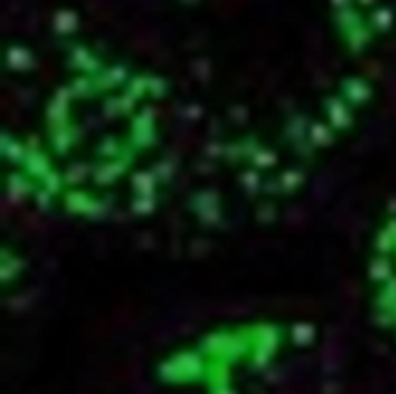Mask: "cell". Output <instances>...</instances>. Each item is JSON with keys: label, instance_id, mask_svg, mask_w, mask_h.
Returning a JSON list of instances; mask_svg holds the SVG:
<instances>
[{"label": "cell", "instance_id": "cell-6", "mask_svg": "<svg viewBox=\"0 0 396 394\" xmlns=\"http://www.w3.org/2000/svg\"><path fill=\"white\" fill-rule=\"evenodd\" d=\"M371 35H373V30H371L369 21H366V23H362V26L352 28L350 33H345V42H348V47L352 52H362V49L369 45Z\"/></svg>", "mask_w": 396, "mask_h": 394}, {"label": "cell", "instance_id": "cell-8", "mask_svg": "<svg viewBox=\"0 0 396 394\" xmlns=\"http://www.w3.org/2000/svg\"><path fill=\"white\" fill-rule=\"evenodd\" d=\"M148 81H151V93H163L165 91V79L158 77V74H148Z\"/></svg>", "mask_w": 396, "mask_h": 394}, {"label": "cell", "instance_id": "cell-10", "mask_svg": "<svg viewBox=\"0 0 396 394\" xmlns=\"http://www.w3.org/2000/svg\"><path fill=\"white\" fill-rule=\"evenodd\" d=\"M357 3H362V5H369V3H373V0H357Z\"/></svg>", "mask_w": 396, "mask_h": 394}, {"label": "cell", "instance_id": "cell-3", "mask_svg": "<svg viewBox=\"0 0 396 394\" xmlns=\"http://www.w3.org/2000/svg\"><path fill=\"white\" fill-rule=\"evenodd\" d=\"M369 26L373 30H378V33H385V30L392 28L394 23V10L387 8V5H375L373 10L369 12Z\"/></svg>", "mask_w": 396, "mask_h": 394}, {"label": "cell", "instance_id": "cell-4", "mask_svg": "<svg viewBox=\"0 0 396 394\" xmlns=\"http://www.w3.org/2000/svg\"><path fill=\"white\" fill-rule=\"evenodd\" d=\"M8 65L12 70H28L33 65V54L23 45H10L8 47Z\"/></svg>", "mask_w": 396, "mask_h": 394}, {"label": "cell", "instance_id": "cell-5", "mask_svg": "<svg viewBox=\"0 0 396 394\" xmlns=\"http://www.w3.org/2000/svg\"><path fill=\"white\" fill-rule=\"evenodd\" d=\"M343 93L352 102H364V100L371 96V86L360 77H348L343 81Z\"/></svg>", "mask_w": 396, "mask_h": 394}, {"label": "cell", "instance_id": "cell-11", "mask_svg": "<svg viewBox=\"0 0 396 394\" xmlns=\"http://www.w3.org/2000/svg\"><path fill=\"white\" fill-rule=\"evenodd\" d=\"M183 3H193V0H183Z\"/></svg>", "mask_w": 396, "mask_h": 394}, {"label": "cell", "instance_id": "cell-1", "mask_svg": "<svg viewBox=\"0 0 396 394\" xmlns=\"http://www.w3.org/2000/svg\"><path fill=\"white\" fill-rule=\"evenodd\" d=\"M331 19H334V23H336V26L343 30V35H345V33H350L352 28H357V26H362V23H366V21H369V19L364 17L357 8H352V5H350V8L334 10Z\"/></svg>", "mask_w": 396, "mask_h": 394}, {"label": "cell", "instance_id": "cell-2", "mask_svg": "<svg viewBox=\"0 0 396 394\" xmlns=\"http://www.w3.org/2000/svg\"><path fill=\"white\" fill-rule=\"evenodd\" d=\"M51 26L58 35H72L79 28V14L74 10H56L51 17Z\"/></svg>", "mask_w": 396, "mask_h": 394}, {"label": "cell", "instance_id": "cell-9", "mask_svg": "<svg viewBox=\"0 0 396 394\" xmlns=\"http://www.w3.org/2000/svg\"><path fill=\"white\" fill-rule=\"evenodd\" d=\"M329 3L334 5V10H341V8H350L352 0H329Z\"/></svg>", "mask_w": 396, "mask_h": 394}, {"label": "cell", "instance_id": "cell-7", "mask_svg": "<svg viewBox=\"0 0 396 394\" xmlns=\"http://www.w3.org/2000/svg\"><path fill=\"white\" fill-rule=\"evenodd\" d=\"M193 72L197 77H207L209 74V61L207 58H195L193 61Z\"/></svg>", "mask_w": 396, "mask_h": 394}]
</instances>
